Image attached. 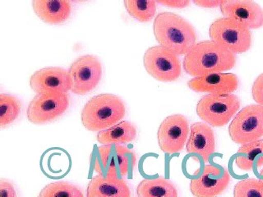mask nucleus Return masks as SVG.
Returning a JSON list of instances; mask_svg holds the SVG:
<instances>
[{
  "instance_id": "obj_1",
  "label": "nucleus",
  "mask_w": 263,
  "mask_h": 197,
  "mask_svg": "<svg viewBox=\"0 0 263 197\" xmlns=\"http://www.w3.org/2000/svg\"><path fill=\"white\" fill-rule=\"evenodd\" d=\"M236 64V54L211 40H205L197 42L184 56L183 68L187 75L194 78L228 72Z\"/></svg>"
},
{
  "instance_id": "obj_2",
  "label": "nucleus",
  "mask_w": 263,
  "mask_h": 197,
  "mask_svg": "<svg viewBox=\"0 0 263 197\" xmlns=\"http://www.w3.org/2000/svg\"><path fill=\"white\" fill-rule=\"evenodd\" d=\"M153 33L160 46L175 55H186L197 43V32L193 25L174 12H160L153 22Z\"/></svg>"
},
{
  "instance_id": "obj_3",
  "label": "nucleus",
  "mask_w": 263,
  "mask_h": 197,
  "mask_svg": "<svg viewBox=\"0 0 263 197\" xmlns=\"http://www.w3.org/2000/svg\"><path fill=\"white\" fill-rule=\"evenodd\" d=\"M125 103L112 94H101L90 98L81 112L82 125L92 132L113 127L126 116Z\"/></svg>"
},
{
  "instance_id": "obj_4",
  "label": "nucleus",
  "mask_w": 263,
  "mask_h": 197,
  "mask_svg": "<svg viewBox=\"0 0 263 197\" xmlns=\"http://www.w3.org/2000/svg\"><path fill=\"white\" fill-rule=\"evenodd\" d=\"M90 164L97 174L123 179L128 176L137 164L135 152L123 145H105L96 148Z\"/></svg>"
},
{
  "instance_id": "obj_5",
  "label": "nucleus",
  "mask_w": 263,
  "mask_h": 197,
  "mask_svg": "<svg viewBox=\"0 0 263 197\" xmlns=\"http://www.w3.org/2000/svg\"><path fill=\"white\" fill-rule=\"evenodd\" d=\"M241 105L240 98L234 94H205L197 102L196 112L211 127H222L238 113Z\"/></svg>"
},
{
  "instance_id": "obj_6",
  "label": "nucleus",
  "mask_w": 263,
  "mask_h": 197,
  "mask_svg": "<svg viewBox=\"0 0 263 197\" xmlns=\"http://www.w3.org/2000/svg\"><path fill=\"white\" fill-rule=\"evenodd\" d=\"M211 41L234 54H242L252 47L253 35L249 28L232 19L220 17L213 21L208 29Z\"/></svg>"
},
{
  "instance_id": "obj_7",
  "label": "nucleus",
  "mask_w": 263,
  "mask_h": 197,
  "mask_svg": "<svg viewBox=\"0 0 263 197\" xmlns=\"http://www.w3.org/2000/svg\"><path fill=\"white\" fill-rule=\"evenodd\" d=\"M230 139L238 145H245L263 137V106L249 105L234 116L228 127Z\"/></svg>"
},
{
  "instance_id": "obj_8",
  "label": "nucleus",
  "mask_w": 263,
  "mask_h": 197,
  "mask_svg": "<svg viewBox=\"0 0 263 197\" xmlns=\"http://www.w3.org/2000/svg\"><path fill=\"white\" fill-rule=\"evenodd\" d=\"M143 65L147 73L159 82H175L182 75V64L179 57L160 45L146 49Z\"/></svg>"
},
{
  "instance_id": "obj_9",
  "label": "nucleus",
  "mask_w": 263,
  "mask_h": 197,
  "mask_svg": "<svg viewBox=\"0 0 263 197\" xmlns=\"http://www.w3.org/2000/svg\"><path fill=\"white\" fill-rule=\"evenodd\" d=\"M71 79V91L78 95H86L97 88L102 78V64L97 56H81L68 70Z\"/></svg>"
},
{
  "instance_id": "obj_10",
  "label": "nucleus",
  "mask_w": 263,
  "mask_h": 197,
  "mask_svg": "<svg viewBox=\"0 0 263 197\" xmlns=\"http://www.w3.org/2000/svg\"><path fill=\"white\" fill-rule=\"evenodd\" d=\"M69 105L68 94H36L29 103L27 117L33 124L42 125L61 117Z\"/></svg>"
},
{
  "instance_id": "obj_11",
  "label": "nucleus",
  "mask_w": 263,
  "mask_h": 197,
  "mask_svg": "<svg viewBox=\"0 0 263 197\" xmlns=\"http://www.w3.org/2000/svg\"><path fill=\"white\" fill-rule=\"evenodd\" d=\"M189 122L184 115L173 114L160 123L157 131V141L164 154L180 153L189 139Z\"/></svg>"
},
{
  "instance_id": "obj_12",
  "label": "nucleus",
  "mask_w": 263,
  "mask_h": 197,
  "mask_svg": "<svg viewBox=\"0 0 263 197\" xmlns=\"http://www.w3.org/2000/svg\"><path fill=\"white\" fill-rule=\"evenodd\" d=\"M230 172L224 167L208 164L201 176L191 179L189 190L194 197H218L230 185Z\"/></svg>"
},
{
  "instance_id": "obj_13",
  "label": "nucleus",
  "mask_w": 263,
  "mask_h": 197,
  "mask_svg": "<svg viewBox=\"0 0 263 197\" xmlns=\"http://www.w3.org/2000/svg\"><path fill=\"white\" fill-rule=\"evenodd\" d=\"M30 86L37 94H68L71 91L68 71L59 67L38 70L30 77Z\"/></svg>"
},
{
  "instance_id": "obj_14",
  "label": "nucleus",
  "mask_w": 263,
  "mask_h": 197,
  "mask_svg": "<svg viewBox=\"0 0 263 197\" xmlns=\"http://www.w3.org/2000/svg\"><path fill=\"white\" fill-rule=\"evenodd\" d=\"M224 17L232 19L249 30L263 27V8L253 0H223L220 7Z\"/></svg>"
},
{
  "instance_id": "obj_15",
  "label": "nucleus",
  "mask_w": 263,
  "mask_h": 197,
  "mask_svg": "<svg viewBox=\"0 0 263 197\" xmlns=\"http://www.w3.org/2000/svg\"><path fill=\"white\" fill-rule=\"evenodd\" d=\"M190 90L208 94H233L239 87V79L234 73L216 72L194 77L187 82Z\"/></svg>"
},
{
  "instance_id": "obj_16",
  "label": "nucleus",
  "mask_w": 263,
  "mask_h": 197,
  "mask_svg": "<svg viewBox=\"0 0 263 197\" xmlns=\"http://www.w3.org/2000/svg\"><path fill=\"white\" fill-rule=\"evenodd\" d=\"M216 135L206 123L197 122L190 126L186 149L189 154L199 155L204 162H208L216 152Z\"/></svg>"
},
{
  "instance_id": "obj_17",
  "label": "nucleus",
  "mask_w": 263,
  "mask_h": 197,
  "mask_svg": "<svg viewBox=\"0 0 263 197\" xmlns=\"http://www.w3.org/2000/svg\"><path fill=\"white\" fill-rule=\"evenodd\" d=\"M86 197H132V191L124 179L97 175L87 185Z\"/></svg>"
},
{
  "instance_id": "obj_18",
  "label": "nucleus",
  "mask_w": 263,
  "mask_h": 197,
  "mask_svg": "<svg viewBox=\"0 0 263 197\" xmlns=\"http://www.w3.org/2000/svg\"><path fill=\"white\" fill-rule=\"evenodd\" d=\"M32 8L41 21L52 25L65 23L72 12V4L67 0H33Z\"/></svg>"
},
{
  "instance_id": "obj_19",
  "label": "nucleus",
  "mask_w": 263,
  "mask_h": 197,
  "mask_svg": "<svg viewBox=\"0 0 263 197\" xmlns=\"http://www.w3.org/2000/svg\"><path fill=\"white\" fill-rule=\"evenodd\" d=\"M137 135L138 130L134 123L128 121H121L108 129L98 132L97 140L103 146L123 145L134 142Z\"/></svg>"
},
{
  "instance_id": "obj_20",
  "label": "nucleus",
  "mask_w": 263,
  "mask_h": 197,
  "mask_svg": "<svg viewBox=\"0 0 263 197\" xmlns=\"http://www.w3.org/2000/svg\"><path fill=\"white\" fill-rule=\"evenodd\" d=\"M136 193L138 197H179V191L175 185L163 176L141 181L136 189Z\"/></svg>"
},
{
  "instance_id": "obj_21",
  "label": "nucleus",
  "mask_w": 263,
  "mask_h": 197,
  "mask_svg": "<svg viewBox=\"0 0 263 197\" xmlns=\"http://www.w3.org/2000/svg\"><path fill=\"white\" fill-rule=\"evenodd\" d=\"M235 164L243 172L263 167V139L241 146L235 157Z\"/></svg>"
},
{
  "instance_id": "obj_22",
  "label": "nucleus",
  "mask_w": 263,
  "mask_h": 197,
  "mask_svg": "<svg viewBox=\"0 0 263 197\" xmlns=\"http://www.w3.org/2000/svg\"><path fill=\"white\" fill-rule=\"evenodd\" d=\"M127 13L140 23H148L154 18L157 10L155 0H124Z\"/></svg>"
},
{
  "instance_id": "obj_23",
  "label": "nucleus",
  "mask_w": 263,
  "mask_h": 197,
  "mask_svg": "<svg viewBox=\"0 0 263 197\" xmlns=\"http://www.w3.org/2000/svg\"><path fill=\"white\" fill-rule=\"evenodd\" d=\"M22 104L11 94H0V127H6L14 123L20 116Z\"/></svg>"
},
{
  "instance_id": "obj_24",
  "label": "nucleus",
  "mask_w": 263,
  "mask_h": 197,
  "mask_svg": "<svg viewBox=\"0 0 263 197\" xmlns=\"http://www.w3.org/2000/svg\"><path fill=\"white\" fill-rule=\"evenodd\" d=\"M38 197H85L81 187L68 182H55L46 185Z\"/></svg>"
},
{
  "instance_id": "obj_25",
  "label": "nucleus",
  "mask_w": 263,
  "mask_h": 197,
  "mask_svg": "<svg viewBox=\"0 0 263 197\" xmlns=\"http://www.w3.org/2000/svg\"><path fill=\"white\" fill-rule=\"evenodd\" d=\"M234 197H263V183L261 179H242L234 187Z\"/></svg>"
},
{
  "instance_id": "obj_26",
  "label": "nucleus",
  "mask_w": 263,
  "mask_h": 197,
  "mask_svg": "<svg viewBox=\"0 0 263 197\" xmlns=\"http://www.w3.org/2000/svg\"><path fill=\"white\" fill-rule=\"evenodd\" d=\"M251 92L255 102L263 106V72L255 79Z\"/></svg>"
},
{
  "instance_id": "obj_27",
  "label": "nucleus",
  "mask_w": 263,
  "mask_h": 197,
  "mask_svg": "<svg viewBox=\"0 0 263 197\" xmlns=\"http://www.w3.org/2000/svg\"><path fill=\"white\" fill-rule=\"evenodd\" d=\"M0 197H17L14 184L8 179H0Z\"/></svg>"
},
{
  "instance_id": "obj_28",
  "label": "nucleus",
  "mask_w": 263,
  "mask_h": 197,
  "mask_svg": "<svg viewBox=\"0 0 263 197\" xmlns=\"http://www.w3.org/2000/svg\"><path fill=\"white\" fill-rule=\"evenodd\" d=\"M156 2L157 4H162L168 8H177V9L187 8L190 4V0H159Z\"/></svg>"
},
{
  "instance_id": "obj_29",
  "label": "nucleus",
  "mask_w": 263,
  "mask_h": 197,
  "mask_svg": "<svg viewBox=\"0 0 263 197\" xmlns=\"http://www.w3.org/2000/svg\"><path fill=\"white\" fill-rule=\"evenodd\" d=\"M223 0H194L193 4L203 8H216L220 7Z\"/></svg>"
},
{
  "instance_id": "obj_30",
  "label": "nucleus",
  "mask_w": 263,
  "mask_h": 197,
  "mask_svg": "<svg viewBox=\"0 0 263 197\" xmlns=\"http://www.w3.org/2000/svg\"><path fill=\"white\" fill-rule=\"evenodd\" d=\"M261 180H262V183H263V179H261Z\"/></svg>"
}]
</instances>
